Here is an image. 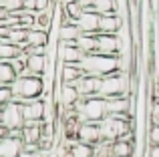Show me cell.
I'll return each mask as SVG.
<instances>
[{
    "mask_svg": "<svg viewBox=\"0 0 159 157\" xmlns=\"http://www.w3.org/2000/svg\"><path fill=\"white\" fill-rule=\"evenodd\" d=\"M81 69L85 75L97 77V78H105L109 75H115V73H123V63H121V56H105V55H87L81 61Z\"/></svg>",
    "mask_w": 159,
    "mask_h": 157,
    "instance_id": "1",
    "label": "cell"
},
{
    "mask_svg": "<svg viewBox=\"0 0 159 157\" xmlns=\"http://www.w3.org/2000/svg\"><path fill=\"white\" fill-rule=\"evenodd\" d=\"M12 101L16 103H26V101H36L43 99V95L47 93L44 87V78L43 77H32V75H24V77H16V81L12 83Z\"/></svg>",
    "mask_w": 159,
    "mask_h": 157,
    "instance_id": "2",
    "label": "cell"
},
{
    "mask_svg": "<svg viewBox=\"0 0 159 157\" xmlns=\"http://www.w3.org/2000/svg\"><path fill=\"white\" fill-rule=\"evenodd\" d=\"M75 111H77L79 123H101L107 117V101L103 97L81 99Z\"/></svg>",
    "mask_w": 159,
    "mask_h": 157,
    "instance_id": "3",
    "label": "cell"
},
{
    "mask_svg": "<svg viewBox=\"0 0 159 157\" xmlns=\"http://www.w3.org/2000/svg\"><path fill=\"white\" fill-rule=\"evenodd\" d=\"M99 97L107 99H117V97H129V75L127 73H115L105 78H101V89Z\"/></svg>",
    "mask_w": 159,
    "mask_h": 157,
    "instance_id": "4",
    "label": "cell"
},
{
    "mask_svg": "<svg viewBox=\"0 0 159 157\" xmlns=\"http://www.w3.org/2000/svg\"><path fill=\"white\" fill-rule=\"evenodd\" d=\"M129 121H131V119L111 117V115H107V117L99 123V129H101V139H103V141H107V143L119 141V139L125 137L129 131H133Z\"/></svg>",
    "mask_w": 159,
    "mask_h": 157,
    "instance_id": "5",
    "label": "cell"
},
{
    "mask_svg": "<svg viewBox=\"0 0 159 157\" xmlns=\"http://www.w3.org/2000/svg\"><path fill=\"white\" fill-rule=\"evenodd\" d=\"M0 125L6 131H18L24 127V119H22V105L16 101H10L8 105L2 107V119Z\"/></svg>",
    "mask_w": 159,
    "mask_h": 157,
    "instance_id": "6",
    "label": "cell"
},
{
    "mask_svg": "<svg viewBox=\"0 0 159 157\" xmlns=\"http://www.w3.org/2000/svg\"><path fill=\"white\" fill-rule=\"evenodd\" d=\"M20 105H22L24 125L44 123V117H47V103H44L43 99H36V101H26V103H20Z\"/></svg>",
    "mask_w": 159,
    "mask_h": 157,
    "instance_id": "7",
    "label": "cell"
},
{
    "mask_svg": "<svg viewBox=\"0 0 159 157\" xmlns=\"http://www.w3.org/2000/svg\"><path fill=\"white\" fill-rule=\"evenodd\" d=\"M97 52L105 56L123 55V40L119 34H97Z\"/></svg>",
    "mask_w": 159,
    "mask_h": 157,
    "instance_id": "8",
    "label": "cell"
},
{
    "mask_svg": "<svg viewBox=\"0 0 159 157\" xmlns=\"http://www.w3.org/2000/svg\"><path fill=\"white\" fill-rule=\"evenodd\" d=\"M77 141L85 143V145H99L103 141L101 139V129L99 123H81L77 129Z\"/></svg>",
    "mask_w": 159,
    "mask_h": 157,
    "instance_id": "9",
    "label": "cell"
},
{
    "mask_svg": "<svg viewBox=\"0 0 159 157\" xmlns=\"http://www.w3.org/2000/svg\"><path fill=\"white\" fill-rule=\"evenodd\" d=\"M83 52L79 51L75 44H66L57 40V61L62 65H79L83 61Z\"/></svg>",
    "mask_w": 159,
    "mask_h": 157,
    "instance_id": "10",
    "label": "cell"
},
{
    "mask_svg": "<svg viewBox=\"0 0 159 157\" xmlns=\"http://www.w3.org/2000/svg\"><path fill=\"white\" fill-rule=\"evenodd\" d=\"M125 26L121 14H105L99 18V34H119Z\"/></svg>",
    "mask_w": 159,
    "mask_h": 157,
    "instance_id": "11",
    "label": "cell"
},
{
    "mask_svg": "<svg viewBox=\"0 0 159 157\" xmlns=\"http://www.w3.org/2000/svg\"><path fill=\"white\" fill-rule=\"evenodd\" d=\"M99 18L101 16L95 10H85L75 24L79 26L81 34H99Z\"/></svg>",
    "mask_w": 159,
    "mask_h": 157,
    "instance_id": "12",
    "label": "cell"
},
{
    "mask_svg": "<svg viewBox=\"0 0 159 157\" xmlns=\"http://www.w3.org/2000/svg\"><path fill=\"white\" fill-rule=\"evenodd\" d=\"M79 89L81 99H89V97H99V89H101V78L85 75L83 78H79V83L75 85Z\"/></svg>",
    "mask_w": 159,
    "mask_h": 157,
    "instance_id": "13",
    "label": "cell"
},
{
    "mask_svg": "<svg viewBox=\"0 0 159 157\" xmlns=\"http://www.w3.org/2000/svg\"><path fill=\"white\" fill-rule=\"evenodd\" d=\"M129 107H131V101H129V97L107 99V115H111V117L131 119V115H129Z\"/></svg>",
    "mask_w": 159,
    "mask_h": 157,
    "instance_id": "14",
    "label": "cell"
},
{
    "mask_svg": "<svg viewBox=\"0 0 159 157\" xmlns=\"http://www.w3.org/2000/svg\"><path fill=\"white\" fill-rule=\"evenodd\" d=\"M48 67L47 55H26V73L24 75H32V77H44ZM20 75V77H24Z\"/></svg>",
    "mask_w": 159,
    "mask_h": 157,
    "instance_id": "15",
    "label": "cell"
},
{
    "mask_svg": "<svg viewBox=\"0 0 159 157\" xmlns=\"http://www.w3.org/2000/svg\"><path fill=\"white\" fill-rule=\"evenodd\" d=\"M22 147H24V143L20 137L6 135L4 139H0V157H20Z\"/></svg>",
    "mask_w": 159,
    "mask_h": 157,
    "instance_id": "16",
    "label": "cell"
},
{
    "mask_svg": "<svg viewBox=\"0 0 159 157\" xmlns=\"http://www.w3.org/2000/svg\"><path fill=\"white\" fill-rule=\"evenodd\" d=\"M81 36V30L75 22H65L57 28V38L61 43H66V44H75Z\"/></svg>",
    "mask_w": 159,
    "mask_h": 157,
    "instance_id": "17",
    "label": "cell"
},
{
    "mask_svg": "<svg viewBox=\"0 0 159 157\" xmlns=\"http://www.w3.org/2000/svg\"><path fill=\"white\" fill-rule=\"evenodd\" d=\"M43 123H32V125H24L22 127V143H36L40 145L43 139Z\"/></svg>",
    "mask_w": 159,
    "mask_h": 157,
    "instance_id": "18",
    "label": "cell"
},
{
    "mask_svg": "<svg viewBox=\"0 0 159 157\" xmlns=\"http://www.w3.org/2000/svg\"><path fill=\"white\" fill-rule=\"evenodd\" d=\"M51 44V32L30 28L26 34V47H48Z\"/></svg>",
    "mask_w": 159,
    "mask_h": 157,
    "instance_id": "19",
    "label": "cell"
},
{
    "mask_svg": "<svg viewBox=\"0 0 159 157\" xmlns=\"http://www.w3.org/2000/svg\"><path fill=\"white\" fill-rule=\"evenodd\" d=\"M75 47L83 52V55H95L97 52V34H81Z\"/></svg>",
    "mask_w": 159,
    "mask_h": 157,
    "instance_id": "20",
    "label": "cell"
},
{
    "mask_svg": "<svg viewBox=\"0 0 159 157\" xmlns=\"http://www.w3.org/2000/svg\"><path fill=\"white\" fill-rule=\"evenodd\" d=\"M93 10L97 12L99 16H105V14H117V12H119V4H117V0H95Z\"/></svg>",
    "mask_w": 159,
    "mask_h": 157,
    "instance_id": "21",
    "label": "cell"
},
{
    "mask_svg": "<svg viewBox=\"0 0 159 157\" xmlns=\"http://www.w3.org/2000/svg\"><path fill=\"white\" fill-rule=\"evenodd\" d=\"M14 81H16V73L10 67V63L0 61V87H12Z\"/></svg>",
    "mask_w": 159,
    "mask_h": 157,
    "instance_id": "22",
    "label": "cell"
},
{
    "mask_svg": "<svg viewBox=\"0 0 159 157\" xmlns=\"http://www.w3.org/2000/svg\"><path fill=\"white\" fill-rule=\"evenodd\" d=\"M69 155H70V157H93V155H95V147L75 141L73 145L69 147Z\"/></svg>",
    "mask_w": 159,
    "mask_h": 157,
    "instance_id": "23",
    "label": "cell"
},
{
    "mask_svg": "<svg viewBox=\"0 0 159 157\" xmlns=\"http://www.w3.org/2000/svg\"><path fill=\"white\" fill-rule=\"evenodd\" d=\"M0 8L6 14H18L24 10V0H0Z\"/></svg>",
    "mask_w": 159,
    "mask_h": 157,
    "instance_id": "24",
    "label": "cell"
},
{
    "mask_svg": "<svg viewBox=\"0 0 159 157\" xmlns=\"http://www.w3.org/2000/svg\"><path fill=\"white\" fill-rule=\"evenodd\" d=\"M12 99H14V97H12V89H10V87H0V107L8 105Z\"/></svg>",
    "mask_w": 159,
    "mask_h": 157,
    "instance_id": "25",
    "label": "cell"
},
{
    "mask_svg": "<svg viewBox=\"0 0 159 157\" xmlns=\"http://www.w3.org/2000/svg\"><path fill=\"white\" fill-rule=\"evenodd\" d=\"M147 139H149V145H159V125H151V127H149Z\"/></svg>",
    "mask_w": 159,
    "mask_h": 157,
    "instance_id": "26",
    "label": "cell"
},
{
    "mask_svg": "<svg viewBox=\"0 0 159 157\" xmlns=\"http://www.w3.org/2000/svg\"><path fill=\"white\" fill-rule=\"evenodd\" d=\"M77 2H79V6H81L83 10H93L95 0H77Z\"/></svg>",
    "mask_w": 159,
    "mask_h": 157,
    "instance_id": "27",
    "label": "cell"
},
{
    "mask_svg": "<svg viewBox=\"0 0 159 157\" xmlns=\"http://www.w3.org/2000/svg\"><path fill=\"white\" fill-rule=\"evenodd\" d=\"M147 157H159V145H149V155Z\"/></svg>",
    "mask_w": 159,
    "mask_h": 157,
    "instance_id": "28",
    "label": "cell"
},
{
    "mask_svg": "<svg viewBox=\"0 0 159 157\" xmlns=\"http://www.w3.org/2000/svg\"><path fill=\"white\" fill-rule=\"evenodd\" d=\"M20 157H40L39 153H28V151H22V153H20Z\"/></svg>",
    "mask_w": 159,
    "mask_h": 157,
    "instance_id": "29",
    "label": "cell"
},
{
    "mask_svg": "<svg viewBox=\"0 0 159 157\" xmlns=\"http://www.w3.org/2000/svg\"><path fill=\"white\" fill-rule=\"evenodd\" d=\"M6 135H8V131H6V129H4V127H2V125H0V139H4V137H6Z\"/></svg>",
    "mask_w": 159,
    "mask_h": 157,
    "instance_id": "30",
    "label": "cell"
},
{
    "mask_svg": "<svg viewBox=\"0 0 159 157\" xmlns=\"http://www.w3.org/2000/svg\"><path fill=\"white\" fill-rule=\"evenodd\" d=\"M61 4H66V2H73V0H58Z\"/></svg>",
    "mask_w": 159,
    "mask_h": 157,
    "instance_id": "31",
    "label": "cell"
},
{
    "mask_svg": "<svg viewBox=\"0 0 159 157\" xmlns=\"http://www.w3.org/2000/svg\"><path fill=\"white\" fill-rule=\"evenodd\" d=\"M0 119H2V107H0Z\"/></svg>",
    "mask_w": 159,
    "mask_h": 157,
    "instance_id": "32",
    "label": "cell"
}]
</instances>
